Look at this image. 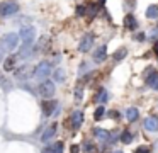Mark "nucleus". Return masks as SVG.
Instances as JSON below:
<instances>
[{
	"label": "nucleus",
	"instance_id": "f257e3e1",
	"mask_svg": "<svg viewBox=\"0 0 158 153\" xmlns=\"http://www.w3.org/2000/svg\"><path fill=\"white\" fill-rule=\"evenodd\" d=\"M53 71V65L51 61L44 60V61H39L34 68H32V78H36L38 82H43V80H48V77L51 75Z\"/></svg>",
	"mask_w": 158,
	"mask_h": 153
},
{
	"label": "nucleus",
	"instance_id": "f03ea898",
	"mask_svg": "<svg viewBox=\"0 0 158 153\" xmlns=\"http://www.w3.org/2000/svg\"><path fill=\"white\" fill-rule=\"evenodd\" d=\"M41 111L43 117H58L61 112V104L55 99H48V100L41 102Z\"/></svg>",
	"mask_w": 158,
	"mask_h": 153
},
{
	"label": "nucleus",
	"instance_id": "7ed1b4c3",
	"mask_svg": "<svg viewBox=\"0 0 158 153\" xmlns=\"http://www.w3.org/2000/svg\"><path fill=\"white\" fill-rule=\"evenodd\" d=\"M19 46V36L15 32H7L0 37V49L4 53H12Z\"/></svg>",
	"mask_w": 158,
	"mask_h": 153
},
{
	"label": "nucleus",
	"instance_id": "20e7f679",
	"mask_svg": "<svg viewBox=\"0 0 158 153\" xmlns=\"http://www.w3.org/2000/svg\"><path fill=\"white\" fill-rule=\"evenodd\" d=\"M56 92V83L51 80H43L39 82L38 85V94L41 95L43 99H51Z\"/></svg>",
	"mask_w": 158,
	"mask_h": 153
},
{
	"label": "nucleus",
	"instance_id": "39448f33",
	"mask_svg": "<svg viewBox=\"0 0 158 153\" xmlns=\"http://www.w3.org/2000/svg\"><path fill=\"white\" fill-rule=\"evenodd\" d=\"M68 121H70V126H72L73 131H78V129L83 126V121H85V112L80 111V109H77V111H73L72 114H70Z\"/></svg>",
	"mask_w": 158,
	"mask_h": 153
},
{
	"label": "nucleus",
	"instance_id": "423d86ee",
	"mask_svg": "<svg viewBox=\"0 0 158 153\" xmlns=\"http://www.w3.org/2000/svg\"><path fill=\"white\" fill-rule=\"evenodd\" d=\"M19 12V3L14 0H7V2L0 3V17H9Z\"/></svg>",
	"mask_w": 158,
	"mask_h": 153
},
{
	"label": "nucleus",
	"instance_id": "0eeeda50",
	"mask_svg": "<svg viewBox=\"0 0 158 153\" xmlns=\"http://www.w3.org/2000/svg\"><path fill=\"white\" fill-rule=\"evenodd\" d=\"M17 36H19V41H22L24 44H32L36 39V29L32 26H24Z\"/></svg>",
	"mask_w": 158,
	"mask_h": 153
},
{
	"label": "nucleus",
	"instance_id": "6e6552de",
	"mask_svg": "<svg viewBox=\"0 0 158 153\" xmlns=\"http://www.w3.org/2000/svg\"><path fill=\"white\" fill-rule=\"evenodd\" d=\"M94 43H95L94 32H85L82 36V39H80V43H78V51L80 53H89V51L92 49Z\"/></svg>",
	"mask_w": 158,
	"mask_h": 153
},
{
	"label": "nucleus",
	"instance_id": "1a4fd4ad",
	"mask_svg": "<svg viewBox=\"0 0 158 153\" xmlns=\"http://www.w3.org/2000/svg\"><path fill=\"white\" fill-rule=\"evenodd\" d=\"M143 128H144V131L151 133V134H158V116L156 114L146 116L143 121Z\"/></svg>",
	"mask_w": 158,
	"mask_h": 153
},
{
	"label": "nucleus",
	"instance_id": "9d476101",
	"mask_svg": "<svg viewBox=\"0 0 158 153\" xmlns=\"http://www.w3.org/2000/svg\"><path fill=\"white\" fill-rule=\"evenodd\" d=\"M92 134H94V138H95L97 141H99L100 145H102V150L106 148L107 145H109V131H107V129L95 126V128L92 129Z\"/></svg>",
	"mask_w": 158,
	"mask_h": 153
},
{
	"label": "nucleus",
	"instance_id": "9b49d317",
	"mask_svg": "<svg viewBox=\"0 0 158 153\" xmlns=\"http://www.w3.org/2000/svg\"><path fill=\"white\" fill-rule=\"evenodd\" d=\"M56 131H58V122H53V124H49V126H46L44 128V131L41 133V136H39V139H41V143H48L49 139H53L55 138V134H56Z\"/></svg>",
	"mask_w": 158,
	"mask_h": 153
},
{
	"label": "nucleus",
	"instance_id": "f8f14e48",
	"mask_svg": "<svg viewBox=\"0 0 158 153\" xmlns=\"http://www.w3.org/2000/svg\"><path fill=\"white\" fill-rule=\"evenodd\" d=\"M80 151H83V153H100V148L94 139H82V143H80Z\"/></svg>",
	"mask_w": 158,
	"mask_h": 153
},
{
	"label": "nucleus",
	"instance_id": "ddd939ff",
	"mask_svg": "<svg viewBox=\"0 0 158 153\" xmlns=\"http://www.w3.org/2000/svg\"><path fill=\"white\" fill-rule=\"evenodd\" d=\"M94 100L97 102V105H104V104H107V102L110 100V94H109V90H107L106 87H99V90H97V94H95V97H94Z\"/></svg>",
	"mask_w": 158,
	"mask_h": 153
},
{
	"label": "nucleus",
	"instance_id": "4468645a",
	"mask_svg": "<svg viewBox=\"0 0 158 153\" xmlns=\"http://www.w3.org/2000/svg\"><path fill=\"white\" fill-rule=\"evenodd\" d=\"M100 7L97 5V2H85V17L89 20H94L97 15H99Z\"/></svg>",
	"mask_w": 158,
	"mask_h": 153
},
{
	"label": "nucleus",
	"instance_id": "2eb2a0df",
	"mask_svg": "<svg viewBox=\"0 0 158 153\" xmlns=\"http://www.w3.org/2000/svg\"><path fill=\"white\" fill-rule=\"evenodd\" d=\"M123 117L126 119L127 122H136L138 119H139V109L134 107V105H131V107H126V111H124Z\"/></svg>",
	"mask_w": 158,
	"mask_h": 153
},
{
	"label": "nucleus",
	"instance_id": "dca6fc26",
	"mask_svg": "<svg viewBox=\"0 0 158 153\" xmlns=\"http://www.w3.org/2000/svg\"><path fill=\"white\" fill-rule=\"evenodd\" d=\"M94 63H104L107 60V46L106 44H100L95 51H94Z\"/></svg>",
	"mask_w": 158,
	"mask_h": 153
},
{
	"label": "nucleus",
	"instance_id": "f3484780",
	"mask_svg": "<svg viewBox=\"0 0 158 153\" xmlns=\"http://www.w3.org/2000/svg\"><path fill=\"white\" fill-rule=\"evenodd\" d=\"M123 26H124V29H127V31H136L138 29L136 15H134V14H126V17H124V20H123Z\"/></svg>",
	"mask_w": 158,
	"mask_h": 153
},
{
	"label": "nucleus",
	"instance_id": "a211bd4d",
	"mask_svg": "<svg viewBox=\"0 0 158 153\" xmlns=\"http://www.w3.org/2000/svg\"><path fill=\"white\" fill-rule=\"evenodd\" d=\"M29 71H31L29 65H22V66H19V68H15V70H14V77L17 78V80H27V78L31 77Z\"/></svg>",
	"mask_w": 158,
	"mask_h": 153
},
{
	"label": "nucleus",
	"instance_id": "6ab92c4d",
	"mask_svg": "<svg viewBox=\"0 0 158 153\" xmlns=\"http://www.w3.org/2000/svg\"><path fill=\"white\" fill-rule=\"evenodd\" d=\"M119 141L123 143V145H131V143L134 141V133L131 131L129 128L123 129V131L119 133Z\"/></svg>",
	"mask_w": 158,
	"mask_h": 153
},
{
	"label": "nucleus",
	"instance_id": "aec40b11",
	"mask_svg": "<svg viewBox=\"0 0 158 153\" xmlns=\"http://www.w3.org/2000/svg\"><path fill=\"white\" fill-rule=\"evenodd\" d=\"M144 82H146V85L151 90L158 92V71H153V73H150L148 77H144Z\"/></svg>",
	"mask_w": 158,
	"mask_h": 153
},
{
	"label": "nucleus",
	"instance_id": "412c9836",
	"mask_svg": "<svg viewBox=\"0 0 158 153\" xmlns=\"http://www.w3.org/2000/svg\"><path fill=\"white\" fill-rule=\"evenodd\" d=\"M127 48L126 46H123V48H119V49H116L112 53V61H116V63H119V61H123V60H126V56H127Z\"/></svg>",
	"mask_w": 158,
	"mask_h": 153
},
{
	"label": "nucleus",
	"instance_id": "4be33fe9",
	"mask_svg": "<svg viewBox=\"0 0 158 153\" xmlns=\"http://www.w3.org/2000/svg\"><path fill=\"white\" fill-rule=\"evenodd\" d=\"M53 75V82L55 83H63V82L66 80V75H65V70L63 68H55V70L51 71Z\"/></svg>",
	"mask_w": 158,
	"mask_h": 153
},
{
	"label": "nucleus",
	"instance_id": "5701e85b",
	"mask_svg": "<svg viewBox=\"0 0 158 153\" xmlns=\"http://www.w3.org/2000/svg\"><path fill=\"white\" fill-rule=\"evenodd\" d=\"M49 153H65V143L58 139L53 145H49Z\"/></svg>",
	"mask_w": 158,
	"mask_h": 153
},
{
	"label": "nucleus",
	"instance_id": "b1692460",
	"mask_svg": "<svg viewBox=\"0 0 158 153\" xmlns=\"http://www.w3.org/2000/svg\"><path fill=\"white\" fill-rule=\"evenodd\" d=\"M15 63H17V56H15V54H10L7 60H4V70L10 71L12 68L15 66Z\"/></svg>",
	"mask_w": 158,
	"mask_h": 153
},
{
	"label": "nucleus",
	"instance_id": "393cba45",
	"mask_svg": "<svg viewBox=\"0 0 158 153\" xmlns=\"http://www.w3.org/2000/svg\"><path fill=\"white\" fill-rule=\"evenodd\" d=\"M83 85L82 83H77L75 85V90H73V97H75V102H82L83 100Z\"/></svg>",
	"mask_w": 158,
	"mask_h": 153
},
{
	"label": "nucleus",
	"instance_id": "a878e982",
	"mask_svg": "<svg viewBox=\"0 0 158 153\" xmlns=\"http://www.w3.org/2000/svg\"><path fill=\"white\" fill-rule=\"evenodd\" d=\"M90 68H92V65H90L89 61H82L80 66H78V77L82 78V77H85L87 73H90Z\"/></svg>",
	"mask_w": 158,
	"mask_h": 153
},
{
	"label": "nucleus",
	"instance_id": "bb28decb",
	"mask_svg": "<svg viewBox=\"0 0 158 153\" xmlns=\"http://www.w3.org/2000/svg\"><path fill=\"white\" fill-rule=\"evenodd\" d=\"M106 117V109L104 105H97V109L94 111V121H102Z\"/></svg>",
	"mask_w": 158,
	"mask_h": 153
},
{
	"label": "nucleus",
	"instance_id": "cd10ccee",
	"mask_svg": "<svg viewBox=\"0 0 158 153\" xmlns=\"http://www.w3.org/2000/svg\"><path fill=\"white\" fill-rule=\"evenodd\" d=\"M144 14H146V19H158V5H150Z\"/></svg>",
	"mask_w": 158,
	"mask_h": 153
},
{
	"label": "nucleus",
	"instance_id": "c85d7f7f",
	"mask_svg": "<svg viewBox=\"0 0 158 153\" xmlns=\"http://www.w3.org/2000/svg\"><path fill=\"white\" fill-rule=\"evenodd\" d=\"M134 9H136V0H124V10L131 14Z\"/></svg>",
	"mask_w": 158,
	"mask_h": 153
},
{
	"label": "nucleus",
	"instance_id": "c756f323",
	"mask_svg": "<svg viewBox=\"0 0 158 153\" xmlns=\"http://www.w3.org/2000/svg\"><path fill=\"white\" fill-rule=\"evenodd\" d=\"M106 114H109V117L114 119V121H121V119H123V114H121L119 111H116V109H110L109 112H106Z\"/></svg>",
	"mask_w": 158,
	"mask_h": 153
},
{
	"label": "nucleus",
	"instance_id": "7c9ffc66",
	"mask_svg": "<svg viewBox=\"0 0 158 153\" xmlns=\"http://www.w3.org/2000/svg\"><path fill=\"white\" fill-rule=\"evenodd\" d=\"M134 153H153V150H151L150 146H146V145H139L136 150H134Z\"/></svg>",
	"mask_w": 158,
	"mask_h": 153
},
{
	"label": "nucleus",
	"instance_id": "2f4dec72",
	"mask_svg": "<svg viewBox=\"0 0 158 153\" xmlns=\"http://www.w3.org/2000/svg\"><path fill=\"white\" fill-rule=\"evenodd\" d=\"M133 39H134V41H139V43H143V41L146 39V34H144L143 31H139V32H134V34H133Z\"/></svg>",
	"mask_w": 158,
	"mask_h": 153
},
{
	"label": "nucleus",
	"instance_id": "473e14b6",
	"mask_svg": "<svg viewBox=\"0 0 158 153\" xmlns=\"http://www.w3.org/2000/svg\"><path fill=\"white\" fill-rule=\"evenodd\" d=\"M77 17H85V3H80V5H77Z\"/></svg>",
	"mask_w": 158,
	"mask_h": 153
},
{
	"label": "nucleus",
	"instance_id": "72a5a7b5",
	"mask_svg": "<svg viewBox=\"0 0 158 153\" xmlns=\"http://www.w3.org/2000/svg\"><path fill=\"white\" fill-rule=\"evenodd\" d=\"M153 71H156V68H155V66H146V68L143 70V78L148 77L150 73H153Z\"/></svg>",
	"mask_w": 158,
	"mask_h": 153
},
{
	"label": "nucleus",
	"instance_id": "f704fd0d",
	"mask_svg": "<svg viewBox=\"0 0 158 153\" xmlns=\"http://www.w3.org/2000/svg\"><path fill=\"white\" fill-rule=\"evenodd\" d=\"M156 39H158V29L150 31V41L153 43V41H156Z\"/></svg>",
	"mask_w": 158,
	"mask_h": 153
},
{
	"label": "nucleus",
	"instance_id": "c9c22d12",
	"mask_svg": "<svg viewBox=\"0 0 158 153\" xmlns=\"http://www.w3.org/2000/svg\"><path fill=\"white\" fill-rule=\"evenodd\" d=\"M70 153H80V145H77V143H73V145L70 146Z\"/></svg>",
	"mask_w": 158,
	"mask_h": 153
},
{
	"label": "nucleus",
	"instance_id": "e433bc0d",
	"mask_svg": "<svg viewBox=\"0 0 158 153\" xmlns=\"http://www.w3.org/2000/svg\"><path fill=\"white\" fill-rule=\"evenodd\" d=\"M153 51L158 54V39H156V41H153Z\"/></svg>",
	"mask_w": 158,
	"mask_h": 153
},
{
	"label": "nucleus",
	"instance_id": "4c0bfd02",
	"mask_svg": "<svg viewBox=\"0 0 158 153\" xmlns=\"http://www.w3.org/2000/svg\"><path fill=\"white\" fill-rule=\"evenodd\" d=\"M97 5H99L100 9H104V5H106V0H99V2H97Z\"/></svg>",
	"mask_w": 158,
	"mask_h": 153
},
{
	"label": "nucleus",
	"instance_id": "58836bf2",
	"mask_svg": "<svg viewBox=\"0 0 158 153\" xmlns=\"http://www.w3.org/2000/svg\"><path fill=\"white\" fill-rule=\"evenodd\" d=\"M41 153H49V145H46L44 148H43V151Z\"/></svg>",
	"mask_w": 158,
	"mask_h": 153
},
{
	"label": "nucleus",
	"instance_id": "ea45409f",
	"mask_svg": "<svg viewBox=\"0 0 158 153\" xmlns=\"http://www.w3.org/2000/svg\"><path fill=\"white\" fill-rule=\"evenodd\" d=\"M4 54H5V53H4V51H2V49H0V63L4 61Z\"/></svg>",
	"mask_w": 158,
	"mask_h": 153
},
{
	"label": "nucleus",
	"instance_id": "a19ab883",
	"mask_svg": "<svg viewBox=\"0 0 158 153\" xmlns=\"http://www.w3.org/2000/svg\"><path fill=\"white\" fill-rule=\"evenodd\" d=\"M109 153H123L121 150H112V151H109Z\"/></svg>",
	"mask_w": 158,
	"mask_h": 153
},
{
	"label": "nucleus",
	"instance_id": "79ce46f5",
	"mask_svg": "<svg viewBox=\"0 0 158 153\" xmlns=\"http://www.w3.org/2000/svg\"><path fill=\"white\" fill-rule=\"evenodd\" d=\"M156 60H158V54H156Z\"/></svg>",
	"mask_w": 158,
	"mask_h": 153
},
{
	"label": "nucleus",
	"instance_id": "37998d69",
	"mask_svg": "<svg viewBox=\"0 0 158 153\" xmlns=\"http://www.w3.org/2000/svg\"><path fill=\"white\" fill-rule=\"evenodd\" d=\"M156 29H158V27H156Z\"/></svg>",
	"mask_w": 158,
	"mask_h": 153
}]
</instances>
